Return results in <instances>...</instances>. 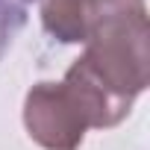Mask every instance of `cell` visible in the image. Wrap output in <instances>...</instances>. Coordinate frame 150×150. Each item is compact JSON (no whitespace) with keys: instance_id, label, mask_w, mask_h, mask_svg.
I'll list each match as a JSON object with an SVG mask.
<instances>
[{"instance_id":"cell-1","label":"cell","mask_w":150,"mask_h":150,"mask_svg":"<svg viewBox=\"0 0 150 150\" xmlns=\"http://www.w3.org/2000/svg\"><path fill=\"white\" fill-rule=\"evenodd\" d=\"M24 127L44 150H77L91 127V115L65 80L38 83L24 100Z\"/></svg>"},{"instance_id":"cell-2","label":"cell","mask_w":150,"mask_h":150,"mask_svg":"<svg viewBox=\"0 0 150 150\" xmlns=\"http://www.w3.org/2000/svg\"><path fill=\"white\" fill-rule=\"evenodd\" d=\"M41 27L59 44H86L115 24L144 18V0H38Z\"/></svg>"},{"instance_id":"cell-3","label":"cell","mask_w":150,"mask_h":150,"mask_svg":"<svg viewBox=\"0 0 150 150\" xmlns=\"http://www.w3.org/2000/svg\"><path fill=\"white\" fill-rule=\"evenodd\" d=\"M33 0H0V59L12 47L18 33L27 27Z\"/></svg>"}]
</instances>
